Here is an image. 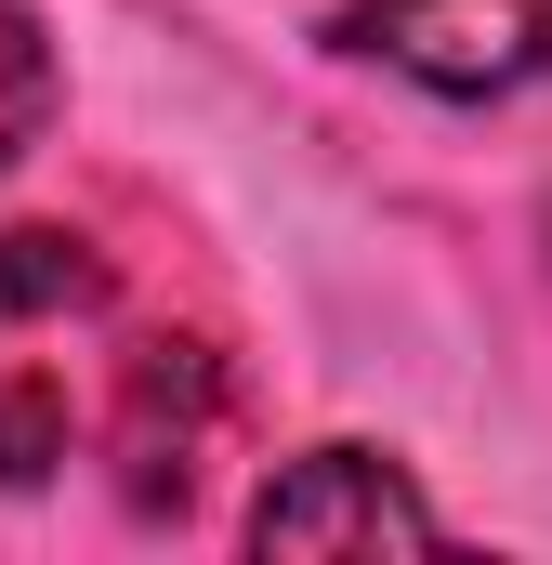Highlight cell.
Listing matches in <instances>:
<instances>
[{"instance_id": "cell-1", "label": "cell", "mask_w": 552, "mask_h": 565, "mask_svg": "<svg viewBox=\"0 0 552 565\" xmlns=\"http://www.w3.org/2000/svg\"><path fill=\"white\" fill-rule=\"evenodd\" d=\"M329 53H369L447 106H487V93L552 79V0H342Z\"/></svg>"}, {"instance_id": "cell-2", "label": "cell", "mask_w": 552, "mask_h": 565, "mask_svg": "<svg viewBox=\"0 0 552 565\" xmlns=\"http://www.w3.org/2000/svg\"><path fill=\"white\" fill-rule=\"evenodd\" d=\"M434 540H447L434 500L382 447H302L251 500V553H434Z\"/></svg>"}, {"instance_id": "cell-3", "label": "cell", "mask_w": 552, "mask_h": 565, "mask_svg": "<svg viewBox=\"0 0 552 565\" xmlns=\"http://www.w3.org/2000/svg\"><path fill=\"white\" fill-rule=\"evenodd\" d=\"M211 434H224V355L211 342H132L119 355V487H132V513H184L198 500V460H211Z\"/></svg>"}, {"instance_id": "cell-4", "label": "cell", "mask_w": 552, "mask_h": 565, "mask_svg": "<svg viewBox=\"0 0 552 565\" xmlns=\"http://www.w3.org/2000/svg\"><path fill=\"white\" fill-rule=\"evenodd\" d=\"M0 316H26V329L106 316V250L66 237V224H13V237H0Z\"/></svg>"}, {"instance_id": "cell-5", "label": "cell", "mask_w": 552, "mask_h": 565, "mask_svg": "<svg viewBox=\"0 0 552 565\" xmlns=\"http://www.w3.org/2000/svg\"><path fill=\"white\" fill-rule=\"evenodd\" d=\"M66 434H79V408H66V369H53V355L0 369V487H40V473L66 460Z\"/></svg>"}, {"instance_id": "cell-6", "label": "cell", "mask_w": 552, "mask_h": 565, "mask_svg": "<svg viewBox=\"0 0 552 565\" xmlns=\"http://www.w3.org/2000/svg\"><path fill=\"white\" fill-rule=\"evenodd\" d=\"M53 132V26L40 0H0V171Z\"/></svg>"}]
</instances>
